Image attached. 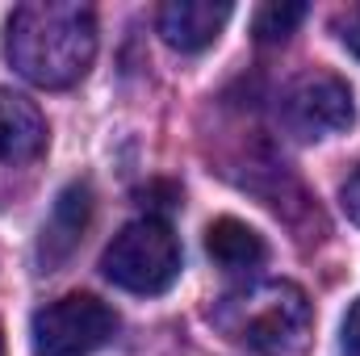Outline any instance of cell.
Masks as SVG:
<instances>
[{
	"mask_svg": "<svg viewBox=\"0 0 360 356\" xmlns=\"http://www.w3.org/2000/svg\"><path fill=\"white\" fill-rule=\"evenodd\" d=\"M4 55L38 89H72L96 55V13L80 0L17 4L4 30Z\"/></svg>",
	"mask_w": 360,
	"mask_h": 356,
	"instance_id": "6da1fadb",
	"label": "cell"
},
{
	"mask_svg": "<svg viewBox=\"0 0 360 356\" xmlns=\"http://www.w3.org/2000/svg\"><path fill=\"white\" fill-rule=\"evenodd\" d=\"M310 298L293 281H248L239 289H226L210 306V323L231 344L256 356H289L297 352L310 336Z\"/></svg>",
	"mask_w": 360,
	"mask_h": 356,
	"instance_id": "7a4b0ae2",
	"label": "cell"
},
{
	"mask_svg": "<svg viewBox=\"0 0 360 356\" xmlns=\"http://www.w3.org/2000/svg\"><path fill=\"white\" fill-rule=\"evenodd\" d=\"M105 281H113L126 293H164L180 276V243L164 218H134L126 222L105 256H101Z\"/></svg>",
	"mask_w": 360,
	"mask_h": 356,
	"instance_id": "3957f363",
	"label": "cell"
},
{
	"mask_svg": "<svg viewBox=\"0 0 360 356\" xmlns=\"http://www.w3.org/2000/svg\"><path fill=\"white\" fill-rule=\"evenodd\" d=\"M117 331L113 306L92 293H63L34 314L30 344L34 356H92Z\"/></svg>",
	"mask_w": 360,
	"mask_h": 356,
	"instance_id": "277c9868",
	"label": "cell"
},
{
	"mask_svg": "<svg viewBox=\"0 0 360 356\" xmlns=\"http://www.w3.org/2000/svg\"><path fill=\"white\" fill-rule=\"evenodd\" d=\"M281 117L297 139H331L356 122V101L335 72H306L285 89Z\"/></svg>",
	"mask_w": 360,
	"mask_h": 356,
	"instance_id": "5b68a950",
	"label": "cell"
},
{
	"mask_svg": "<svg viewBox=\"0 0 360 356\" xmlns=\"http://www.w3.org/2000/svg\"><path fill=\"white\" fill-rule=\"evenodd\" d=\"M89 222H92V184H89V180H72V184L55 197L51 218L42 222L38 260H42L46 272H55V268H59L72 252H76V248H80V239H84Z\"/></svg>",
	"mask_w": 360,
	"mask_h": 356,
	"instance_id": "8992f818",
	"label": "cell"
},
{
	"mask_svg": "<svg viewBox=\"0 0 360 356\" xmlns=\"http://www.w3.org/2000/svg\"><path fill=\"white\" fill-rule=\"evenodd\" d=\"M231 21L226 0H168L160 8V34L180 55H197L218 42V34Z\"/></svg>",
	"mask_w": 360,
	"mask_h": 356,
	"instance_id": "52a82bcc",
	"label": "cell"
},
{
	"mask_svg": "<svg viewBox=\"0 0 360 356\" xmlns=\"http://www.w3.org/2000/svg\"><path fill=\"white\" fill-rule=\"evenodd\" d=\"M42 147H46V117L38 113V105L21 92L0 89V160L4 164L34 160Z\"/></svg>",
	"mask_w": 360,
	"mask_h": 356,
	"instance_id": "ba28073f",
	"label": "cell"
},
{
	"mask_svg": "<svg viewBox=\"0 0 360 356\" xmlns=\"http://www.w3.org/2000/svg\"><path fill=\"white\" fill-rule=\"evenodd\" d=\"M205 252H210L214 265L235 268V272H243V268H260L264 260H269V243H264V235H260L256 227L239 222V218H214V222L205 227Z\"/></svg>",
	"mask_w": 360,
	"mask_h": 356,
	"instance_id": "9c48e42d",
	"label": "cell"
},
{
	"mask_svg": "<svg viewBox=\"0 0 360 356\" xmlns=\"http://www.w3.org/2000/svg\"><path fill=\"white\" fill-rule=\"evenodd\" d=\"M302 21H306V4H297V0H272V4H260L256 8L252 34L260 42H285Z\"/></svg>",
	"mask_w": 360,
	"mask_h": 356,
	"instance_id": "30bf717a",
	"label": "cell"
},
{
	"mask_svg": "<svg viewBox=\"0 0 360 356\" xmlns=\"http://www.w3.org/2000/svg\"><path fill=\"white\" fill-rule=\"evenodd\" d=\"M139 201L147 205V218H160L164 210H172V205H180V189L172 184V180H155V184L139 189Z\"/></svg>",
	"mask_w": 360,
	"mask_h": 356,
	"instance_id": "8fae6325",
	"label": "cell"
},
{
	"mask_svg": "<svg viewBox=\"0 0 360 356\" xmlns=\"http://www.w3.org/2000/svg\"><path fill=\"white\" fill-rule=\"evenodd\" d=\"M335 34H340V42L360 59V4H348V8L335 17Z\"/></svg>",
	"mask_w": 360,
	"mask_h": 356,
	"instance_id": "7c38bea8",
	"label": "cell"
},
{
	"mask_svg": "<svg viewBox=\"0 0 360 356\" xmlns=\"http://www.w3.org/2000/svg\"><path fill=\"white\" fill-rule=\"evenodd\" d=\"M344 352L360 356V298L348 306V314H344Z\"/></svg>",
	"mask_w": 360,
	"mask_h": 356,
	"instance_id": "4fadbf2b",
	"label": "cell"
},
{
	"mask_svg": "<svg viewBox=\"0 0 360 356\" xmlns=\"http://www.w3.org/2000/svg\"><path fill=\"white\" fill-rule=\"evenodd\" d=\"M340 205H344V214H348V218L360 227V172H352V177H348V184L340 189Z\"/></svg>",
	"mask_w": 360,
	"mask_h": 356,
	"instance_id": "5bb4252c",
	"label": "cell"
},
{
	"mask_svg": "<svg viewBox=\"0 0 360 356\" xmlns=\"http://www.w3.org/2000/svg\"><path fill=\"white\" fill-rule=\"evenodd\" d=\"M0 356H4V331H0Z\"/></svg>",
	"mask_w": 360,
	"mask_h": 356,
	"instance_id": "9a60e30c",
	"label": "cell"
}]
</instances>
